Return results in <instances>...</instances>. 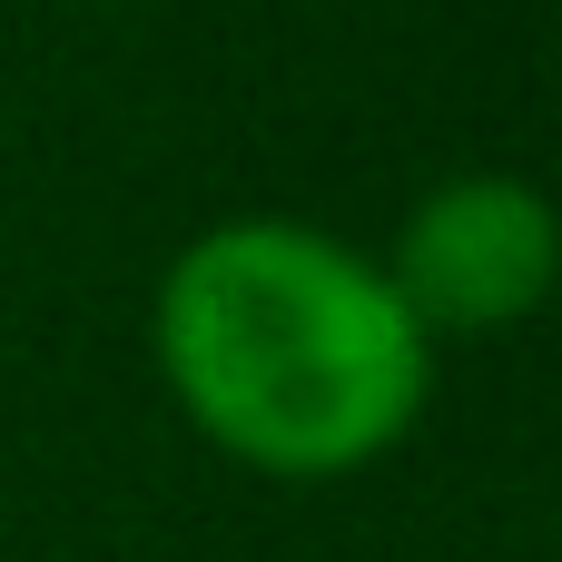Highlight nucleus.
<instances>
[{"label": "nucleus", "mask_w": 562, "mask_h": 562, "mask_svg": "<svg viewBox=\"0 0 562 562\" xmlns=\"http://www.w3.org/2000/svg\"><path fill=\"white\" fill-rule=\"evenodd\" d=\"M158 375L207 445L316 484L405 445L435 385V336L375 257L296 217H227L158 277Z\"/></svg>", "instance_id": "nucleus-1"}, {"label": "nucleus", "mask_w": 562, "mask_h": 562, "mask_svg": "<svg viewBox=\"0 0 562 562\" xmlns=\"http://www.w3.org/2000/svg\"><path fill=\"white\" fill-rule=\"evenodd\" d=\"M385 286L405 296V316L435 336H494L524 326L543 296L562 286V207L533 178L474 168L445 178L435 198H415V217L395 227Z\"/></svg>", "instance_id": "nucleus-2"}]
</instances>
